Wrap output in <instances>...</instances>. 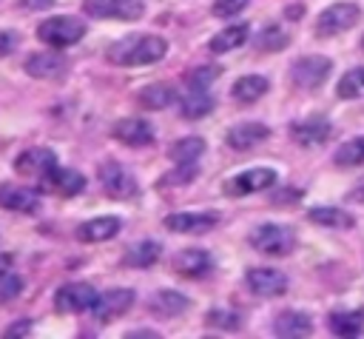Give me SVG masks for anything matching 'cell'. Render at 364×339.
I'll return each mask as SVG.
<instances>
[{"mask_svg": "<svg viewBox=\"0 0 364 339\" xmlns=\"http://www.w3.org/2000/svg\"><path fill=\"white\" fill-rule=\"evenodd\" d=\"M165 54H168V43H165V37H156V34H128V37L111 43L105 51L108 63L125 66V68L159 63Z\"/></svg>", "mask_w": 364, "mask_h": 339, "instance_id": "obj_1", "label": "cell"}, {"mask_svg": "<svg viewBox=\"0 0 364 339\" xmlns=\"http://www.w3.org/2000/svg\"><path fill=\"white\" fill-rule=\"evenodd\" d=\"M37 37L46 43V46H54V48H65V46H74L80 43V37H85V23L80 17H48L37 26Z\"/></svg>", "mask_w": 364, "mask_h": 339, "instance_id": "obj_2", "label": "cell"}, {"mask_svg": "<svg viewBox=\"0 0 364 339\" xmlns=\"http://www.w3.org/2000/svg\"><path fill=\"white\" fill-rule=\"evenodd\" d=\"M97 177H100L102 191H105L111 199H134V197H139V182H136V177H134L122 162H117V160L102 162L100 171H97Z\"/></svg>", "mask_w": 364, "mask_h": 339, "instance_id": "obj_3", "label": "cell"}, {"mask_svg": "<svg viewBox=\"0 0 364 339\" xmlns=\"http://www.w3.org/2000/svg\"><path fill=\"white\" fill-rule=\"evenodd\" d=\"M250 245L267 256H287L296 248V234L287 225H276V222H264L259 228H253L250 234Z\"/></svg>", "mask_w": 364, "mask_h": 339, "instance_id": "obj_4", "label": "cell"}, {"mask_svg": "<svg viewBox=\"0 0 364 339\" xmlns=\"http://www.w3.org/2000/svg\"><path fill=\"white\" fill-rule=\"evenodd\" d=\"M361 17V9L355 3H333L327 6L318 20H316V34L318 37H336V34H344L347 28H353Z\"/></svg>", "mask_w": 364, "mask_h": 339, "instance_id": "obj_5", "label": "cell"}, {"mask_svg": "<svg viewBox=\"0 0 364 339\" xmlns=\"http://www.w3.org/2000/svg\"><path fill=\"white\" fill-rule=\"evenodd\" d=\"M97 299H100V293H97L94 285H88V282H68V285L57 288L54 308L60 313H85V311H91L97 305Z\"/></svg>", "mask_w": 364, "mask_h": 339, "instance_id": "obj_6", "label": "cell"}, {"mask_svg": "<svg viewBox=\"0 0 364 339\" xmlns=\"http://www.w3.org/2000/svg\"><path fill=\"white\" fill-rule=\"evenodd\" d=\"M82 11L97 20H139L145 0H82Z\"/></svg>", "mask_w": 364, "mask_h": 339, "instance_id": "obj_7", "label": "cell"}, {"mask_svg": "<svg viewBox=\"0 0 364 339\" xmlns=\"http://www.w3.org/2000/svg\"><path fill=\"white\" fill-rule=\"evenodd\" d=\"M330 71H333V63L327 57L313 54V57H299L290 68V77L299 88H318Z\"/></svg>", "mask_w": 364, "mask_h": 339, "instance_id": "obj_8", "label": "cell"}, {"mask_svg": "<svg viewBox=\"0 0 364 339\" xmlns=\"http://www.w3.org/2000/svg\"><path fill=\"white\" fill-rule=\"evenodd\" d=\"M270 185H276V171L273 168H250L236 174L233 179L225 182V194L230 197H245V194H256V191H267Z\"/></svg>", "mask_w": 364, "mask_h": 339, "instance_id": "obj_9", "label": "cell"}, {"mask_svg": "<svg viewBox=\"0 0 364 339\" xmlns=\"http://www.w3.org/2000/svg\"><path fill=\"white\" fill-rule=\"evenodd\" d=\"M134 299H136V293L131 288H114V291H108V293H102L97 299V305L91 308V313L97 316V322L108 325V322L119 319L125 311H131Z\"/></svg>", "mask_w": 364, "mask_h": 339, "instance_id": "obj_10", "label": "cell"}, {"mask_svg": "<svg viewBox=\"0 0 364 339\" xmlns=\"http://www.w3.org/2000/svg\"><path fill=\"white\" fill-rule=\"evenodd\" d=\"M219 222L216 211H179L165 217V228L173 234H205Z\"/></svg>", "mask_w": 364, "mask_h": 339, "instance_id": "obj_11", "label": "cell"}, {"mask_svg": "<svg viewBox=\"0 0 364 339\" xmlns=\"http://www.w3.org/2000/svg\"><path fill=\"white\" fill-rule=\"evenodd\" d=\"M245 282L256 296H264V299L282 296L287 291V276L276 268H250L245 273Z\"/></svg>", "mask_w": 364, "mask_h": 339, "instance_id": "obj_12", "label": "cell"}, {"mask_svg": "<svg viewBox=\"0 0 364 339\" xmlns=\"http://www.w3.org/2000/svg\"><path fill=\"white\" fill-rule=\"evenodd\" d=\"M68 71V60L57 51H34L26 60V74L34 80H60Z\"/></svg>", "mask_w": 364, "mask_h": 339, "instance_id": "obj_13", "label": "cell"}, {"mask_svg": "<svg viewBox=\"0 0 364 339\" xmlns=\"http://www.w3.org/2000/svg\"><path fill=\"white\" fill-rule=\"evenodd\" d=\"M111 137L119 140L122 145L142 148V145L154 142V128H151V122H145L139 117H122V120H117L111 125Z\"/></svg>", "mask_w": 364, "mask_h": 339, "instance_id": "obj_14", "label": "cell"}, {"mask_svg": "<svg viewBox=\"0 0 364 339\" xmlns=\"http://www.w3.org/2000/svg\"><path fill=\"white\" fill-rule=\"evenodd\" d=\"M85 188V177L71 168H51L46 177H40V191L46 194H60V197H74Z\"/></svg>", "mask_w": 364, "mask_h": 339, "instance_id": "obj_15", "label": "cell"}, {"mask_svg": "<svg viewBox=\"0 0 364 339\" xmlns=\"http://www.w3.org/2000/svg\"><path fill=\"white\" fill-rule=\"evenodd\" d=\"M57 165V157L51 148H28L14 160V171L23 177H46Z\"/></svg>", "mask_w": 364, "mask_h": 339, "instance_id": "obj_16", "label": "cell"}, {"mask_svg": "<svg viewBox=\"0 0 364 339\" xmlns=\"http://www.w3.org/2000/svg\"><path fill=\"white\" fill-rule=\"evenodd\" d=\"M0 205L17 214H34L40 208V197L34 188H23L14 182H3L0 185Z\"/></svg>", "mask_w": 364, "mask_h": 339, "instance_id": "obj_17", "label": "cell"}, {"mask_svg": "<svg viewBox=\"0 0 364 339\" xmlns=\"http://www.w3.org/2000/svg\"><path fill=\"white\" fill-rule=\"evenodd\" d=\"M333 134V125L327 120H301V122H293L290 125V137L304 145V148H313V145H324Z\"/></svg>", "mask_w": 364, "mask_h": 339, "instance_id": "obj_18", "label": "cell"}, {"mask_svg": "<svg viewBox=\"0 0 364 339\" xmlns=\"http://www.w3.org/2000/svg\"><path fill=\"white\" fill-rule=\"evenodd\" d=\"M122 228V219L119 217H97V219H88L82 225H77V239L80 242H108L119 234Z\"/></svg>", "mask_w": 364, "mask_h": 339, "instance_id": "obj_19", "label": "cell"}, {"mask_svg": "<svg viewBox=\"0 0 364 339\" xmlns=\"http://www.w3.org/2000/svg\"><path fill=\"white\" fill-rule=\"evenodd\" d=\"M270 137V128L264 122H239L228 131V145L233 151H247L256 148L259 142H264Z\"/></svg>", "mask_w": 364, "mask_h": 339, "instance_id": "obj_20", "label": "cell"}, {"mask_svg": "<svg viewBox=\"0 0 364 339\" xmlns=\"http://www.w3.org/2000/svg\"><path fill=\"white\" fill-rule=\"evenodd\" d=\"M210 268H213V256L199 248H191V251H182L173 256V271L188 279H199V276L210 273Z\"/></svg>", "mask_w": 364, "mask_h": 339, "instance_id": "obj_21", "label": "cell"}, {"mask_svg": "<svg viewBox=\"0 0 364 339\" xmlns=\"http://www.w3.org/2000/svg\"><path fill=\"white\" fill-rule=\"evenodd\" d=\"M273 330L282 339H304V336L313 333V322L301 311H282L276 316V322H273Z\"/></svg>", "mask_w": 364, "mask_h": 339, "instance_id": "obj_22", "label": "cell"}, {"mask_svg": "<svg viewBox=\"0 0 364 339\" xmlns=\"http://www.w3.org/2000/svg\"><path fill=\"white\" fill-rule=\"evenodd\" d=\"M148 308L159 319H173V316L185 313L191 308V299L185 293H179V291H159V293H154L148 299Z\"/></svg>", "mask_w": 364, "mask_h": 339, "instance_id": "obj_23", "label": "cell"}, {"mask_svg": "<svg viewBox=\"0 0 364 339\" xmlns=\"http://www.w3.org/2000/svg\"><path fill=\"white\" fill-rule=\"evenodd\" d=\"M159 256H162V245L156 239H142L122 254V265L125 268H151Z\"/></svg>", "mask_w": 364, "mask_h": 339, "instance_id": "obj_24", "label": "cell"}, {"mask_svg": "<svg viewBox=\"0 0 364 339\" xmlns=\"http://www.w3.org/2000/svg\"><path fill=\"white\" fill-rule=\"evenodd\" d=\"M327 328L336 336H361L364 328V313L361 311H333L327 316Z\"/></svg>", "mask_w": 364, "mask_h": 339, "instance_id": "obj_25", "label": "cell"}, {"mask_svg": "<svg viewBox=\"0 0 364 339\" xmlns=\"http://www.w3.org/2000/svg\"><path fill=\"white\" fill-rule=\"evenodd\" d=\"M173 97H176V91H173L171 85H165V83H151V85H145V88L136 94V103H139L142 108H148V111H162V108H168V105L173 103Z\"/></svg>", "mask_w": 364, "mask_h": 339, "instance_id": "obj_26", "label": "cell"}, {"mask_svg": "<svg viewBox=\"0 0 364 339\" xmlns=\"http://www.w3.org/2000/svg\"><path fill=\"white\" fill-rule=\"evenodd\" d=\"M250 37V26L239 23V26H228L225 31H219L213 40H210V51L213 54H225V51H233L239 46H245Z\"/></svg>", "mask_w": 364, "mask_h": 339, "instance_id": "obj_27", "label": "cell"}, {"mask_svg": "<svg viewBox=\"0 0 364 339\" xmlns=\"http://www.w3.org/2000/svg\"><path fill=\"white\" fill-rule=\"evenodd\" d=\"M202 154H205V140H202V137L176 140V142L168 148V157H171L176 165H193Z\"/></svg>", "mask_w": 364, "mask_h": 339, "instance_id": "obj_28", "label": "cell"}, {"mask_svg": "<svg viewBox=\"0 0 364 339\" xmlns=\"http://www.w3.org/2000/svg\"><path fill=\"white\" fill-rule=\"evenodd\" d=\"M264 94H267V80L259 74H247V77H239L233 83V100L236 103H256Z\"/></svg>", "mask_w": 364, "mask_h": 339, "instance_id": "obj_29", "label": "cell"}, {"mask_svg": "<svg viewBox=\"0 0 364 339\" xmlns=\"http://www.w3.org/2000/svg\"><path fill=\"white\" fill-rule=\"evenodd\" d=\"M179 111H182V117H188V120H199V117H205V114L213 111V97L205 94L202 88H191V91L182 97Z\"/></svg>", "mask_w": 364, "mask_h": 339, "instance_id": "obj_30", "label": "cell"}, {"mask_svg": "<svg viewBox=\"0 0 364 339\" xmlns=\"http://www.w3.org/2000/svg\"><path fill=\"white\" fill-rule=\"evenodd\" d=\"M307 219L316 222V225H324V228H353V217L341 208H310L307 211Z\"/></svg>", "mask_w": 364, "mask_h": 339, "instance_id": "obj_31", "label": "cell"}, {"mask_svg": "<svg viewBox=\"0 0 364 339\" xmlns=\"http://www.w3.org/2000/svg\"><path fill=\"white\" fill-rule=\"evenodd\" d=\"M333 162H336V165H341V168L364 165V137H355V140L344 142V145L333 154Z\"/></svg>", "mask_w": 364, "mask_h": 339, "instance_id": "obj_32", "label": "cell"}, {"mask_svg": "<svg viewBox=\"0 0 364 339\" xmlns=\"http://www.w3.org/2000/svg\"><path fill=\"white\" fill-rule=\"evenodd\" d=\"M287 43H290V37H287V31L279 28V26H267V28L256 37V48H259V51H282Z\"/></svg>", "mask_w": 364, "mask_h": 339, "instance_id": "obj_33", "label": "cell"}, {"mask_svg": "<svg viewBox=\"0 0 364 339\" xmlns=\"http://www.w3.org/2000/svg\"><path fill=\"white\" fill-rule=\"evenodd\" d=\"M361 94H364V66L347 71V74L341 77V83H338V97H341V100H355V97H361Z\"/></svg>", "mask_w": 364, "mask_h": 339, "instance_id": "obj_34", "label": "cell"}, {"mask_svg": "<svg viewBox=\"0 0 364 339\" xmlns=\"http://www.w3.org/2000/svg\"><path fill=\"white\" fill-rule=\"evenodd\" d=\"M205 322H208L210 328H219V330H236V328L242 325V316H239L236 311H228V308H213V311L205 316Z\"/></svg>", "mask_w": 364, "mask_h": 339, "instance_id": "obj_35", "label": "cell"}, {"mask_svg": "<svg viewBox=\"0 0 364 339\" xmlns=\"http://www.w3.org/2000/svg\"><path fill=\"white\" fill-rule=\"evenodd\" d=\"M219 74H222V66H199L188 74V88H202L205 91Z\"/></svg>", "mask_w": 364, "mask_h": 339, "instance_id": "obj_36", "label": "cell"}, {"mask_svg": "<svg viewBox=\"0 0 364 339\" xmlns=\"http://www.w3.org/2000/svg\"><path fill=\"white\" fill-rule=\"evenodd\" d=\"M20 291H23V279L20 276H11V273H3L0 276V305L9 302V299H14Z\"/></svg>", "mask_w": 364, "mask_h": 339, "instance_id": "obj_37", "label": "cell"}, {"mask_svg": "<svg viewBox=\"0 0 364 339\" xmlns=\"http://www.w3.org/2000/svg\"><path fill=\"white\" fill-rule=\"evenodd\" d=\"M250 0H213V17H233L239 14Z\"/></svg>", "mask_w": 364, "mask_h": 339, "instance_id": "obj_38", "label": "cell"}, {"mask_svg": "<svg viewBox=\"0 0 364 339\" xmlns=\"http://www.w3.org/2000/svg\"><path fill=\"white\" fill-rule=\"evenodd\" d=\"M196 177V162L193 165H179L176 171H171L165 179H162V185H179V182H191Z\"/></svg>", "mask_w": 364, "mask_h": 339, "instance_id": "obj_39", "label": "cell"}, {"mask_svg": "<svg viewBox=\"0 0 364 339\" xmlns=\"http://www.w3.org/2000/svg\"><path fill=\"white\" fill-rule=\"evenodd\" d=\"M20 43V34L17 31H0V54H11Z\"/></svg>", "mask_w": 364, "mask_h": 339, "instance_id": "obj_40", "label": "cell"}, {"mask_svg": "<svg viewBox=\"0 0 364 339\" xmlns=\"http://www.w3.org/2000/svg\"><path fill=\"white\" fill-rule=\"evenodd\" d=\"M28 330H31V322H28V319H20V322L9 325L3 336H6V339H17V336H28Z\"/></svg>", "mask_w": 364, "mask_h": 339, "instance_id": "obj_41", "label": "cell"}, {"mask_svg": "<svg viewBox=\"0 0 364 339\" xmlns=\"http://www.w3.org/2000/svg\"><path fill=\"white\" fill-rule=\"evenodd\" d=\"M299 191H293V188H287V191H279L276 197H273V205H293V202H299Z\"/></svg>", "mask_w": 364, "mask_h": 339, "instance_id": "obj_42", "label": "cell"}, {"mask_svg": "<svg viewBox=\"0 0 364 339\" xmlns=\"http://www.w3.org/2000/svg\"><path fill=\"white\" fill-rule=\"evenodd\" d=\"M347 199H355V202H364V177L350 188V197Z\"/></svg>", "mask_w": 364, "mask_h": 339, "instance_id": "obj_43", "label": "cell"}, {"mask_svg": "<svg viewBox=\"0 0 364 339\" xmlns=\"http://www.w3.org/2000/svg\"><path fill=\"white\" fill-rule=\"evenodd\" d=\"M20 6L23 9H48V6H54V0H20Z\"/></svg>", "mask_w": 364, "mask_h": 339, "instance_id": "obj_44", "label": "cell"}, {"mask_svg": "<svg viewBox=\"0 0 364 339\" xmlns=\"http://www.w3.org/2000/svg\"><path fill=\"white\" fill-rule=\"evenodd\" d=\"M128 339H156L159 333H154V330H148V328H142V330H131V333H125Z\"/></svg>", "mask_w": 364, "mask_h": 339, "instance_id": "obj_45", "label": "cell"}, {"mask_svg": "<svg viewBox=\"0 0 364 339\" xmlns=\"http://www.w3.org/2000/svg\"><path fill=\"white\" fill-rule=\"evenodd\" d=\"M9 268H11V254H0V276L9 273Z\"/></svg>", "mask_w": 364, "mask_h": 339, "instance_id": "obj_46", "label": "cell"}, {"mask_svg": "<svg viewBox=\"0 0 364 339\" xmlns=\"http://www.w3.org/2000/svg\"><path fill=\"white\" fill-rule=\"evenodd\" d=\"M299 11H301V6H293V9H287V17H290V20H299V17H301Z\"/></svg>", "mask_w": 364, "mask_h": 339, "instance_id": "obj_47", "label": "cell"}, {"mask_svg": "<svg viewBox=\"0 0 364 339\" xmlns=\"http://www.w3.org/2000/svg\"><path fill=\"white\" fill-rule=\"evenodd\" d=\"M361 46H364V37H361Z\"/></svg>", "mask_w": 364, "mask_h": 339, "instance_id": "obj_48", "label": "cell"}]
</instances>
